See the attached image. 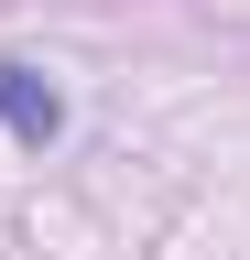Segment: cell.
Returning a JSON list of instances; mask_svg holds the SVG:
<instances>
[{
	"mask_svg": "<svg viewBox=\"0 0 250 260\" xmlns=\"http://www.w3.org/2000/svg\"><path fill=\"white\" fill-rule=\"evenodd\" d=\"M0 130H11V141H33V152L66 130V98H54L33 65H11V54H0Z\"/></svg>",
	"mask_w": 250,
	"mask_h": 260,
	"instance_id": "cell-1",
	"label": "cell"
}]
</instances>
